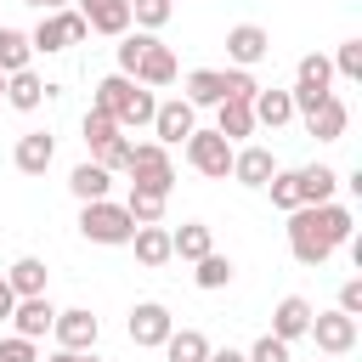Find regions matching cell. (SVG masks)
I'll use <instances>...</instances> for the list:
<instances>
[{"mask_svg":"<svg viewBox=\"0 0 362 362\" xmlns=\"http://www.w3.org/2000/svg\"><path fill=\"white\" fill-rule=\"evenodd\" d=\"M130 232H136V221H130L124 204H113V198H90V204H79V238H85V243L119 249V243H130Z\"/></svg>","mask_w":362,"mask_h":362,"instance_id":"cell-1","label":"cell"},{"mask_svg":"<svg viewBox=\"0 0 362 362\" xmlns=\"http://www.w3.org/2000/svg\"><path fill=\"white\" fill-rule=\"evenodd\" d=\"M124 175H130V187H147V192L170 198V187H175L170 147H164V141H136V147H130V164H124Z\"/></svg>","mask_w":362,"mask_h":362,"instance_id":"cell-2","label":"cell"},{"mask_svg":"<svg viewBox=\"0 0 362 362\" xmlns=\"http://www.w3.org/2000/svg\"><path fill=\"white\" fill-rule=\"evenodd\" d=\"M288 255H294L300 266H328V255H334V238L322 232V221H317L311 204L288 209Z\"/></svg>","mask_w":362,"mask_h":362,"instance_id":"cell-3","label":"cell"},{"mask_svg":"<svg viewBox=\"0 0 362 362\" xmlns=\"http://www.w3.org/2000/svg\"><path fill=\"white\" fill-rule=\"evenodd\" d=\"M85 40H90V28H85V17H79L74 6L45 11V17L28 28V45H34V51H45V57H51V51H68V45H85Z\"/></svg>","mask_w":362,"mask_h":362,"instance_id":"cell-4","label":"cell"},{"mask_svg":"<svg viewBox=\"0 0 362 362\" xmlns=\"http://www.w3.org/2000/svg\"><path fill=\"white\" fill-rule=\"evenodd\" d=\"M181 153H187V164H192L198 175L232 181V141H226L221 130H192V136L181 141Z\"/></svg>","mask_w":362,"mask_h":362,"instance_id":"cell-5","label":"cell"},{"mask_svg":"<svg viewBox=\"0 0 362 362\" xmlns=\"http://www.w3.org/2000/svg\"><path fill=\"white\" fill-rule=\"evenodd\" d=\"M170 328H175V317H170L164 300H136V311H130V322H124V334H130L136 351H158V345L170 339Z\"/></svg>","mask_w":362,"mask_h":362,"instance_id":"cell-6","label":"cell"},{"mask_svg":"<svg viewBox=\"0 0 362 362\" xmlns=\"http://www.w3.org/2000/svg\"><path fill=\"white\" fill-rule=\"evenodd\" d=\"M305 334L317 339L322 356H345V351L356 345V317H345L339 305H334V311H311V328H305Z\"/></svg>","mask_w":362,"mask_h":362,"instance_id":"cell-7","label":"cell"},{"mask_svg":"<svg viewBox=\"0 0 362 362\" xmlns=\"http://www.w3.org/2000/svg\"><path fill=\"white\" fill-rule=\"evenodd\" d=\"M192 130H198V107H192L187 96H175V102H158V107H153V141L181 147Z\"/></svg>","mask_w":362,"mask_h":362,"instance_id":"cell-8","label":"cell"},{"mask_svg":"<svg viewBox=\"0 0 362 362\" xmlns=\"http://www.w3.org/2000/svg\"><path fill=\"white\" fill-rule=\"evenodd\" d=\"M51 334H57V345H62V351H96V339H102V322H96L85 305H68V311H57Z\"/></svg>","mask_w":362,"mask_h":362,"instance_id":"cell-9","label":"cell"},{"mask_svg":"<svg viewBox=\"0 0 362 362\" xmlns=\"http://www.w3.org/2000/svg\"><path fill=\"white\" fill-rule=\"evenodd\" d=\"M74 11L85 17L90 34H107V40L130 34V0H74Z\"/></svg>","mask_w":362,"mask_h":362,"instance_id":"cell-10","label":"cell"},{"mask_svg":"<svg viewBox=\"0 0 362 362\" xmlns=\"http://www.w3.org/2000/svg\"><path fill=\"white\" fill-rule=\"evenodd\" d=\"M300 119H305V136H311V141H339L345 124H351V107H345V96L328 90V96H322L311 113H300Z\"/></svg>","mask_w":362,"mask_h":362,"instance_id":"cell-11","label":"cell"},{"mask_svg":"<svg viewBox=\"0 0 362 362\" xmlns=\"http://www.w3.org/2000/svg\"><path fill=\"white\" fill-rule=\"evenodd\" d=\"M266 51H272V34H266L260 23H238V28H226V62H232V68H255Z\"/></svg>","mask_w":362,"mask_h":362,"instance_id":"cell-12","label":"cell"},{"mask_svg":"<svg viewBox=\"0 0 362 362\" xmlns=\"http://www.w3.org/2000/svg\"><path fill=\"white\" fill-rule=\"evenodd\" d=\"M136 85H147V90H164L170 79H175V51L164 45V40H153L147 34V45H141V62H136V74H130Z\"/></svg>","mask_w":362,"mask_h":362,"instance_id":"cell-13","label":"cell"},{"mask_svg":"<svg viewBox=\"0 0 362 362\" xmlns=\"http://www.w3.org/2000/svg\"><path fill=\"white\" fill-rule=\"evenodd\" d=\"M11 334H23V339H45L51 334V322H57V305L45 300V294H28V300H17L11 305Z\"/></svg>","mask_w":362,"mask_h":362,"instance_id":"cell-14","label":"cell"},{"mask_svg":"<svg viewBox=\"0 0 362 362\" xmlns=\"http://www.w3.org/2000/svg\"><path fill=\"white\" fill-rule=\"evenodd\" d=\"M305 328H311V300L305 294H283L277 311H272V334L283 345H294V339H305Z\"/></svg>","mask_w":362,"mask_h":362,"instance_id":"cell-15","label":"cell"},{"mask_svg":"<svg viewBox=\"0 0 362 362\" xmlns=\"http://www.w3.org/2000/svg\"><path fill=\"white\" fill-rule=\"evenodd\" d=\"M181 90H187L192 107H221L226 102V68H192L181 79Z\"/></svg>","mask_w":362,"mask_h":362,"instance_id":"cell-16","label":"cell"},{"mask_svg":"<svg viewBox=\"0 0 362 362\" xmlns=\"http://www.w3.org/2000/svg\"><path fill=\"white\" fill-rule=\"evenodd\" d=\"M51 158H57V141H51L45 130H28V136H17V153H11V164H17L23 175H45V170H51Z\"/></svg>","mask_w":362,"mask_h":362,"instance_id":"cell-17","label":"cell"},{"mask_svg":"<svg viewBox=\"0 0 362 362\" xmlns=\"http://www.w3.org/2000/svg\"><path fill=\"white\" fill-rule=\"evenodd\" d=\"M272 170H277V158L266 147H232V181L238 187H266Z\"/></svg>","mask_w":362,"mask_h":362,"instance_id":"cell-18","label":"cell"},{"mask_svg":"<svg viewBox=\"0 0 362 362\" xmlns=\"http://www.w3.org/2000/svg\"><path fill=\"white\" fill-rule=\"evenodd\" d=\"M45 96H51V85H45L34 68H17V74H6V102H11L17 113H34Z\"/></svg>","mask_w":362,"mask_h":362,"instance_id":"cell-19","label":"cell"},{"mask_svg":"<svg viewBox=\"0 0 362 362\" xmlns=\"http://www.w3.org/2000/svg\"><path fill=\"white\" fill-rule=\"evenodd\" d=\"M215 130L238 147L243 136H255V107H249V102H238V96H226V102L215 107Z\"/></svg>","mask_w":362,"mask_h":362,"instance_id":"cell-20","label":"cell"},{"mask_svg":"<svg viewBox=\"0 0 362 362\" xmlns=\"http://www.w3.org/2000/svg\"><path fill=\"white\" fill-rule=\"evenodd\" d=\"M68 192H74L79 204H90V198H107V192H113V175H107L96 158H85V164H74V175H68Z\"/></svg>","mask_w":362,"mask_h":362,"instance_id":"cell-21","label":"cell"},{"mask_svg":"<svg viewBox=\"0 0 362 362\" xmlns=\"http://www.w3.org/2000/svg\"><path fill=\"white\" fill-rule=\"evenodd\" d=\"M294 181H300V204H328L339 192V170H328V164H305V170H294Z\"/></svg>","mask_w":362,"mask_h":362,"instance_id":"cell-22","label":"cell"},{"mask_svg":"<svg viewBox=\"0 0 362 362\" xmlns=\"http://www.w3.org/2000/svg\"><path fill=\"white\" fill-rule=\"evenodd\" d=\"M6 283H11V294H17V300L45 294V260H40V255H17V260L6 266Z\"/></svg>","mask_w":362,"mask_h":362,"instance_id":"cell-23","label":"cell"},{"mask_svg":"<svg viewBox=\"0 0 362 362\" xmlns=\"http://www.w3.org/2000/svg\"><path fill=\"white\" fill-rule=\"evenodd\" d=\"M249 107H255V124H266V130H283V124L294 119V102H288V90H266V85H260Z\"/></svg>","mask_w":362,"mask_h":362,"instance_id":"cell-24","label":"cell"},{"mask_svg":"<svg viewBox=\"0 0 362 362\" xmlns=\"http://www.w3.org/2000/svg\"><path fill=\"white\" fill-rule=\"evenodd\" d=\"M130 249H136L141 266H164V260H175V255H170V232H164L158 221H153V226H136V232H130Z\"/></svg>","mask_w":362,"mask_h":362,"instance_id":"cell-25","label":"cell"},{"mask_svg":"<svg viewBox=\"0 0 362 362\" xmlns=\"http://www.w3.org/2000/svg\"><path fill=\"white\" fill-rule=\"evenodd\" d=\"M209 249H215V238H209L204 221H187V226L170 232V255H175V260H204Z\"/></svg>","mask_w":362,"mask_h":362,"instance_id":"cell-26","label":"cell"},{"mask_svg":"<svg viewBox=\"0 0 362 362\" xmlns=\"http://www.w3.org/2000/svg\"><path fill=\"white\" fill-rule=\"evenodd\" d=\"M158 351H164L170 362H204V356H209V339H204L198 328H170V339H164Z\"/></svg>","mask_w":362,"mask_h":362,"instance_id":"cell-27","label":"cell"},{"mask_svg":"<svg viewBox=\"0 0 362 362\" xmlns=\"http://www.w3.org/2000/svg\"><path fill=\"white\" fill-rule=\"evenodd\" d=\"M328 85H334V62L322 51H305L294 68V90H328Z\"/></svg>","mask_w":362,"mask_h":362,"instance_id":"cell-28","label":"cell"},{"mask_svg":"<svg viewBox=\"0 0 362 362\" xmlns=\"http://www.w3.org/2000/svg\"><path fill=\"white\" fill-rule=\"evenodd\" d=\"M153 107H158V96H153L147 85H130V96H124V107H119V130H141V124H153Z\"/></svg>","mask_w":362,"mask_h":362,"instance_id":"cell-29","label":"cell"},{"mask_svg":"<svg viewBox=\"0 0 362 362\" xmlns=\"http://www.w3.org/2000/svg\"><path fill=\"white\" fill-rule=\"evenodd\" d=\"M311 209H317V221H322V232L334 238V249L356 238V215H351L345 204H334V198H328V204H311Z\"/></svg>","mask_w":362,"mask_h":362,"instance_id":"cell-30","label":"cell"},{"mask_svg":"<svg viewBox=\"0 0 362 362\" xmlns=\"http://www.w3.org/2000/svg\"><path fill=\"white\" fill-rule=\"evenodd\" d=\"M28 62H34V45H28V34L0 23V74H17V68H28Z\"/></svg>","mask_w":362,"mask_h":362,"instance_id":"cell-31","label":"cell"},{"mask_svg":"<svg viewBox=\"0 0 362 362\" xmlns=\"http://www.w3.org/2000/svg\"><path fill=\"white\" fill-rule=\"evenodd\" d=\"M130 74H107V79H96V90H90V107H102V113H113L119 119V107H124V96H130Z\"/></svg>","mask_w":362,"mask_h":362,"instance_id":"cell-32","label":"cell"},{"mask_svg":"<svg viewBox=\"0 0 362 362\" xmlns=\"http://www.w3.org/2000/svg\"><path fill=\"white\" fill-rule=\"evenodd\" d=\"M192 266H198V272H192V283H198V288H209V294H215V288H226V283H232V272H238V266H232L226 255H215V249H209L204 260H192Z\"/></svg>","mask_w":362,"mask_h":362,"instance_id":"cell-33","label":"cell"},{"mask_svg":"<svg viewBox=\"0 0 362 362\" xmlns=\"http://www.w3.org/2000/svg\"><path fill=\"white\" fill-rule=\"evenodd\" d=\"M130 147H136V141H130V136H124V130H119V136H107V141H102V147H90V158H96V164H102V170H107V175H119V170H124V164H130Z\"/></svg>","mask_w":362,"mask_h":362,"instance_id":"cell-34","label":"cell"},{"mask_svg":"<svg viewBox=\"0 0 362 362\" xmlns=\"http://www.w3.org/2000/svg\"><path fill=\"white\" fill-rule=\"evenodd\" d=\"M170 17H175V0H130V23H136V28H147V34H153V28H164Z\"/></svg>","mask_w":362,"mask_h":362,"instance_id":"cell-35","label":"cell"},{"mask_svg":"<svg viewBox=\"0 0 362 362\" xmlns=\"http://www.w3.org/2000/svg\"><path fill=\"white\" fill-rule=\"evenodd\" d=\"M266 192H272V209H300V181H294V170H272V181H266Z\"/></svg>","mask_w":362,"mask_h":362,"instance_id":"cell-36","label":"cell"},{"mask_svg":"<svg viewBox=\"0 0 362 362\" xmlns=\"http://www.w3.org/2000/svg\"><path fill=\"white\" fill-rule=\"evenodd\" d=\"M124 209H130V221H136V226H153V221L164 215V198H158V192H147V187H130Z\"/></svg>","mask_w":362,"mask_h":362,"instance_id":"cell-37","label":"cell"},{"mask_svg":"<svg viewBox=\"0 0 362 362\" xmlns=\"http://www.w3.org/2000/svg\"><path fill=\"white\" fill-rule=\"evenodd\" d=\"M79 130H85V147H102L107 136H119V119H113V113H102V107H85Z\"/></svg>","mask_w":362,"mask_h":362,"instance_id":"cell-38","label":"cell"},{"mask_svg":"<svg viewBox=\"0 0 362 362\" xmlns=\"http://www.w3.org/2000/svg\"><path fill=\"white\" fill-rule=\"evenodd\" d=\"M328 62H334V74H339V79H362V40H345Z\"/></svg>","mask_w":362,"mask_h":362,"instance_id":"cell-39","label":"cell"},{"mask_svg":"<svg viewBox=\"0 0 362 362\" xmlns=\"http://www.w3.org/2000/svg\"><path fill=\"white\" fill-rule=\"evenodd\" d=\"M243 356H249V362H288V345H283L277 334H260V339H255Z\"/></svg>","mask_w":362,"mask_h":362,"instance_id":"cell-40","label":"cell"},{"mask_svg":"<svg viewBox=\"0 0 362 362\" xmlns=\"http://www.w3.org/2000/svg\"><path fill=\"white\" fill-rule=\"evenodd\" d=\"M141 45H147V28H141V34H119V74H136Z\"/></svg>","mask_w":362,"mask_h":362,"instance_id":"cell-41","label":"cell"},{"mask_svg":"<svg viewBox=\"0 0 362 362\" xmlns=\"http://www.w3.org/2000/svg\"><path fill=\"white\" fill-rule=\"evenodd\" d=\"M0 362H40V356H34V339L6 334V339H0Z\"/></svg>","mask_w":362,"mask_h":362,"instance_id":"cell-42","label":"cell"},{"mask_svg":"<svg viewBox=\"0 0 362 362\" xmlns=\"http://www.w3.org/2000/svg\"><path fill=\"white\" fill-rule=\"evenodd\" d=\"M339 311L345 317H362V277H345L339 283Z\"/></svg>","mask_w":362,"mask_h":362,"instance_id":"cell-43","label":"cell"},{"mask_svg":"<svg viewBox=\"0 0 362 362\" xmlns=\"http://www.w3.org/2000/svg\"><path fill=\"white\" fill-rule=\"evenodd\" d=\"M204 362H249V356H243V351H232V345H221V351L209 345V356H204Z\"/></svg>","mask_w":362,"mask_h":362,"instance_id":"cell-44","label":"cell"},{"mask_svg":"<svg viewBox=\"0 0 362 362\" xmlns=\"http://www.w3.org/2000/svg\"><path fill=\"white\" fill-rule=\"evenodd\" d=\"M11 305H17V294H11V283H6V272H0V322L11 317Z\"/></svg>","mask_w":362,"mask_h":362,"instance_id":"cell-45","label":"cell"},{"mask_svg":"<svg viewBox=\"0 0 362 362\" xmlns=\"http://www.w3.org/2000/svg\"><path fill=\"white\" fill-rule=\"evenodd\" d=\"M23 6H34V11H62V6H74V0H23Z\"/></svg>","mask_w":362,"mask_h":362,"instance_id":"cell-46","label":"cell"},{"mask_svg":"<svg viewBox=\"0 0 362 362\" xmlns=\"http://www.w3.org/2000/svg\"><path fill=\"white\" fill-rule=\"evenodd\" d=\"M74 362H96V356H90V351H79V356H74Z\"/></svg>","mask_w":362,"mask_h":362,"instance_id":"cell-47","label":"cell"},{"mask_svg":"<svg viewBox=\"0 0 362 362\" xmlns=\"http://www.w3.org/2000/svg\"><path fill=\"white\" fill-rule=\"evenodd\" d=\"M0 102H6V74H0Z\"/></svg>","mask_w":362,"mask_h":362,"instance_id":"cell-48","label":"cell"}]
</instances>
